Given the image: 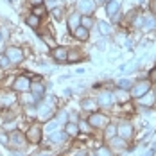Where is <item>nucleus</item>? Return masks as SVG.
<instances>
[{"label": "nucleus", "instance_id": "obj_1", "mask_svg": "<svg viewBox=\"0 0 156 156\" xmlns=\"http://www.w3.org/2000/svg\"><path fill=\"white\" fill-rule=\"evenodd\" d=\"M149 90H151V83H149V81H140V83H136V84L131 88V95L136 97V99H140L142 95H145Z\"/></svg>", "mask_w": 156, "mask_h": 156}, {"label": "nucleus", "instance_id": "obj_2", "mask_svg": "<svg viewBox=\"0 0 156 156\" xmlns=\"http://www.w3.org/2000/svg\"><path fill=\"white\" fill-rule=\"evenodd\" d=\"M88 122L94 126V127H106L108 126V117H104L101 113H92L90 119H88Z\"/></svg>", "mask_w": 156, "mask_h": 156}, {"label": "nucleus", "instance_id": "obj_3", "mask_svg": "<svg viewBox=\"0 0 156 156\" xmlns=\"http://www.w3.org/2000/svg\"><path fill=\"white\" fill-rule=\"evenodd\" d=\"M5 58L9 59L11 63H20L23 59V54H22V50L18 47H9L5 50Z\"/></svg>", "mask_w": 156, "mask_h": 156}, {"label": "nucleus", "instance_id": "obj_4", "mask_svg": "<svg viewBox=\"0 0 156 156\" xmlns=\"http://www.w3.org/2000/svg\"><path fill=\"white\" fill-rule=\"evenodd\" d=\"M13 88L16 92H25V90L31 88V81H29V77H18L13 83Z\"/></svg>", "mask_w": 156, "mask_h": 156}, {"label": "nucleus", "instance_id": "obj_5", "mask_svg": "<svg viewBox=\"0 0 156 156\" xmlns=\"http://www.w3.org/2000/svg\"><path fill=\"white\" fill-rule=\"evenodd\" d=\"M94 2L92 0H81L79 2V11L81 13H84V15H92L94 13Z\"/></svg>", "mask_w": 156, "mask_h": 156}, {"label": "nucleus", "instance_id": "obj_6", "mask_svg": "<svg viewBox=\"0 0 156 156\" xmlns=\"http://www.w3.org/2000/svg\"><path fill=\"white\" fill-rule=\"evenodd\" d=\"M40 135H41V129L38 126H32L31 129L27 131V140L32 142V144H36V142H40Z\"/></svg>", "mask_w": 156, "mask_h": 156}, {"label": "nucleus", "instance_id": "obj_7", "mask_svg": "<svg viewBox=\"0 0 156 156\" xmlns=\"http://www.w3.org/2000/svg\"><path fill=\"white\" fill-rule=\"evenodd\" d=\"M131 135H133V129H131V126L127 124V122H124V124L119 126V136H120V138L127 140Z\"/></svg>", "mask_w": 156, "mask_h": 156}, {"label": "nucleus", "instance_id": "obj_8", "mask_svg": "<svg viewBox=\"0 0 156 156\" xmlns=\"http://www.w3.org/2000/svg\"><path fill=\"white\" fill-rule=\"evenodd\" d=\"M15 101L16 99L13 94H2L0 95V108H9Z\"/></svg>", "mask_w": 156, "mask_h": 156}, {"label": "nucleus", "instance_id": "obj_9", "mask_svg": "<svg viewBox=\"0 0 156 156\" xmlns=\"http://www.w3.org/2000/svg\"><path fill=\"white\" fill-rule=\"evenodd\" d=\"M52 56H54V59L56 61H66L68 59V50L66 48H54V52H52Z\"/></svg>", "mask_w": 156, "mask_h": 156}, {"label": "nucleus", "instance_id": "obj_10", "mask_svg": "<svg viewBox=\"0 0 156 156\" xmlns=\"http://www.w3.org/2000/svg\"><path fill=\"white\" fill-rule=\"evenodd\" d=\"M9 144H11V145H15V147H22V145L25 144V140H23V136H22L18 131H15V133H11Z\"/></svg>", "mask_w": 156, "mask_h": 156}, {"label": "nucleus", "instance_id": "obj_11", "mask_svg": "<svg viewBox=\"0 0 156 156\" xmlns=\"http://www.w3.org/2000/svg\"><path fill=\"white\" fill-rule=\"evenodd\" d=\"M119 7H120V0H111L108 4V7H106V13L108 16H115L119 13Z\"/></svg>", "mask_w": 156, "mask_h": 156}, {"label": "nucleus", "instance_id": "obj_12", "mask_svg": "<svg viewBox=\"0 0 156 156\" xmlns=\"http://www.w3.org/2000/svg\"><path fill=\"white\" fill-rule=\"evenodd\" d=\"M111 101H113L111 94H109V92H102V94L99 95V101H97V102H99L101 106H109V104H111Z\"/></svg>", "mask_w": 156, "mask_h": 156}, {"label": "nucleus", "instance_id": "obj_13", "mask_svg": "<svg viewBox=\"0 0 156 156\" xmlns=\"http://www.w3.org/2000/svg\"><path fill=\"white\" fill-rule=\"evenodd\" d=\"M79 22H81V15L76 13V15H72L68 18V27H70V31H76L79 27Z\"/></svg>", "mask_w": 156, "mask_h": 156}, {"label": "nucleus", "instance_id": "obj_14", "mask_svg": "<svg viewBox=\"0 0 156 156\" xmlns=\"http://www.w3.org/2000/svg\"><path fill=\"white\" fill-rule=\"evenodd\" d=\"M31 92L34 97H41V94L45 92V88H43L41 83H31Z\"/></svg>", "mask_w": 156, "mask_h": 156}, {"label": "nucleus", "instance_id": "obj_15", "mask_svg": "<svg viewBox=\"0 0 156 156\" xmlns=\"http://www.w3.org/2000/svg\"><path fill=\"white\" fill-rule=\"evenodd\" d=\"M140 102L144 104V106H151V104L154 102V94L147 92L145 95H142V97H140Z\"/></svg>", "mask_w": 156, "mask_h": 156}, {"label": "nucleus", "instance_id": "obj_16", "mask_svg": "<svg viewBox=\"0 0 156 156\" xmlns=\"http://www.w3.org/2000/svg\"><path fill=\"white\" fill-rule=\"evenodd\" d=\"M74 34H76L77 40H88V29H84L83 25H79L77 29L74 31Z\"/></svg>", "mask_w": 156, "mask_h": 156}, {"label": "nucleus", "instance_id": "obj_17", "mask_svg": "<svg viewBox=\"0 0 156 156\" xmlns=\"http://www.w3.org/2000/svg\"><path fill=\"white\" fill-rule=\"evenodd\" d=\"M65 138H66V133H59V131H58V133H52V135H50V140L54 142V144H61V142L65 140Z\"/></svg>", "mask_w": 156, "mask_h": 156}, {"label": "nucleus", "instance_id": "obj_18", "mask_svg": "<svg viewBox=\"0 0 156 156\" xmlns=\"http://www.w3.org/2000/svg\"><path fill=\"white\" fill-rule=\"evenodd\" d=\"M99 32H101L102 36H108L109 32H111V27H109L106 22H101V23H99Z\"/></svg>", "mask_w": 156, "mask_h": 156}, {"label": "nucleus", "instance_id": "obj_19", "mask_svg": "<svg viewBox=\"0 0 156 156\" xmlns=\"http://www.w3.org/2000/svg\"><path fill=\"white\" fill-rule=\"evenodd\" d=\"M95 108H97V102L92 101V99H88V101L83 102V109H86V111H94Z\"/></svg>", "mask_w": 156, "mask_h": 156}, {"label": "nucleus", "instance_id": "obj_20", "mask_svg": "<svg viewBox=\"0 0 156 156\" xmlns=\"http://www.w3.org/2000/svg\"><path fill=\"white\" fill-rule=\"evenodd\" d=\"M77 131H79V127L74 122H68L66 124V135H72L74 136V135H77Z\"/></svg>", "mask_w": 156, "mask_h": 156}, {"label": "nucleus", "instance_id": "obj_21", "mask_svg": "<svg viewBox=\"0 0 156 156\" xmlns=\"http://www.w3.org/2000/svg\"><path fill=\"white\" fill-rule=\"evenodd\" d=\"M81 25H83L84 29H90V27H92V18H90V16H83V18H81Z\"/></svg>", "mask_w": 156, "mask_h": 156}, {"label": "nucleus", "instance_id": "obj_22", "mask_svg": "<svg viewBox=\"0 0 156 156\" xmlns=\"http://www.w3.org/2000/svg\"><path fill=\"white\" fill-rule=\"evenodd\" d=\"M115 131H117V129H115V124H108L106 126V138H111V136L115 135Z\"/></svg>", "mask_w": 156, "mask_h": 156}, {"label": "nucleus", "instance_id": "obj_23", "mask_svg": "<svg viewBox=\"0 0 156 156\" xmlns=\"http://www.w3.org/2000/svg\"><path fill=\"white\" fill-rule=\"evenodd\" d=\"M32 15H34V16H41V15H45V7H43V5H36V7L32 9Z\"/></svg>", "mask_w": 156, "mask_h": 156}, {"label": "nucleus", "instance_id": "obj_24", "mask_svg": "<svg viewBox=\"0 0 156 156\" xmlns=\"http://www.w3.org/2000/svg\"><path fill=\"white\" fill-rule=\"evenodd\" d=\"M81 59V54L76 52V50H72V52H68V61H79Z\"/></svg>", "mask_w": 156, "mask_h": 156}, {"label": "nucleus", "instance_id": "obj_25", "mask_svg": "<svg viewBox=\"0 0 156 156\" xmlns=\"http://www.w3.org/2000/svg\"><path fill=\"white\" fill-rule=\"evenodd\" d=\"M27 23H29L31 27H34V29H36V27H38V16L31 15L29 18H27Z\"/></svg>", "mask_w": 156, "mask_h": 156}, {"label": "nucleus", "instance_id": "obj_26", "mask_svg": "<svg viewBox=\"0 0 156 156\" xmlns=\"http://www.w3.org/2000/svg\"><path fill=\"white\" fill-rule=\"evenodd\" d=\"M58 124H59L58 120H52V122H48V124L45 126V131H48V133H50V131H54V129L58 127Z\"/></svg>", "mask_w": 156, "mask_h": 156}, {"label": "nucleus", "instance_id": "obj_27", "mask_svg": "<svg viewBox=\"0 0 156 156\" xmlns=\"http://www.w3.org/2000/svg\"><path fill=\"white\" fill-rule=\"evenodd\" d=\"M119 86L120 88H131V81L129 79H122V81H119Z\"/></svg>", "mask_w": 156, "mask_h": 156}, {"label": "nucleus", "instance_id": "obj_28", "mask_svg": "<svg viewBox=\"0 0 156 156\" xmlns=\"http://www.w3.org/2000/svg\"><path fill=\"white\" fill-rule=\"evenodd\" d=\"M111 144H113V147H122L124 145V138H113Z\"/></svg>", "mask_w": 156, "mask_h": 156}, {"label": "nucleus", "instance_id": "obj_29", "mask_svg": "<svg viewBox=\"0 0 156 156\" xmlns=\"http://www.w3.org/2000/svg\"><path fill=\"white\" fill-rule=\"evenodd\" d=\"M48 111H50V109H48L47 104H45V106H41V108H40V117H47Z\"/></svg>", "mask_w": 156, "mask_h": 156}, {"label": "nucleus", "instance_id": "obj_30", "mask_svg": "<svg viewBox=\"0 0 156 156\" xmlns=\"http://www.w3.org/2000/svg\"><path fill=\"white\" fill-rule=\"evenodd\" d=\"M97 156H111V154H109V151L106 147H101V149L97 151Z\"/></svg>", "mask_w": 156, "mask_h": 156}, {"label": "nucleus", "instance_id": "obj_31", "mask_svg": "<svg viewBox=\"0 0 156 156\" xmlns=\"http://www.w3.org/2000/svg\"><path fill=\"white\" fill-rule=\"evenodd\" d=\"M145 29H151L153 27V18H145V23H144Z\"/></svg>", "mask_w": 156, "mask_h": 156}, {"label": "nucleus", "instance_id": "obj_32", "mask_svg": "<svg viewBox=\"0 0 156 156\" xmlns=\"http://www.w3.org/2000/svg\"><path fill=\"white\" fill-rule=\"evenodd\" d=\"M66 120V113L65 111H59V115H58V122H65Z\"/></svg>", "mask_w": 156, "mask_h": 156}, {"label": "nucleus", "instance_id": "obj_33", "mask_svg": "<svg viewBox=\"0 0 156 156\" xmlns=\"http://www.w3.org/2000/svg\"><path fill=\"white\" fill-rule=\"evenodd\" d=\"M0 142H2V144H9V140H7V135H5V133H0Z\"/></svg>", "mask_w": 156, "mask_h": 156}, {"label": "nucleus", "instance_id": "obj_34", "mask_svg": "<svg viewBox=\"0 0 156 156\" xmlns=\"http://www.w3.org/2000/svg\"><path fill=\"white\" fill-rule=\"evenodd\" d=\"M7 63H9L7 58H0V66H7Z\"/></svg>", "mask_w": 156, "mask_h": 156}, {"label": "nucleus", "instance_id": "obj_35", "mask_svg": "<svg viewBox=\"0 0 156 156\" xmlns=\"http://www.w3.org/2000/svg\"><path fill=\"white\" fill-rule=\"evenodd\" d=\"M61 9H58V7H56V9H54V16H56V18H59V16H61Z\"/></svg>", "mask_w": 156, "mask_h": 156}, {"label": "nucleus", "instance_id": "obj_36", "mask_svg": "<svg viewBox=\"0 0 156 156\" xmlns=\"http://www.w3.org/2000/svg\"><path fill=\"white\" fill-rule=\"evenodd\" d=\"M119 101H126V99H127V95H124V92H119Z\"/></svg>", "mask_w": 156, "mask_h": 156}, {"label": "nucleus", "instance_id": "obj_37", "mask_svg": "<svg viewBox=\"0 0 156 156\" xmlns=\"http://www.w3.org/2000/svg\"><path fill=\"white\" fill-rule=\"evenodd\" d=\"M151 79H153V81H156V68H153V70H151Z\"/></svg>", "mask_w": 156, "mask_h": 156}, {"label": "nucleus", "instance_id": "obj_38", "mask_svg": "<svg viewBox=\"0 0 156 156\" xmlns=\"http://www.w3.org/2000/svg\"><path fill=\"white\" fill-rule=\"evenodd\" d=\"M153 154H154V149H149L145 154H142V156H153Z\"/></svg>", "mask_w": 156, "mask_h": 156}, {"label": "nucleus", "instance_id": "obj_39", "mask_svg": "<svg viewBox=\"0 0 156 156\" xmlns=\"http://www.w3.org/2000/svg\"><path fill=\"white\" fill-rule=\"evenodd\" d=\"M32 4H34V7H36V5H40V4H41V2H43V0H31Z\"/></svg>", "mask_w": 156, "mask_h": 156}, {"label": "nucleus", "instance_id": "obj_40", "mask_svg": "<svg viewBox=\"0 0 156 156\" xmlns=\"http://www.w3.org/2000/svg\"><path fill=\"white\" fill-rule=\"evenodd\" d=\"M79 127H81V129H84V131H88V126L84 124V122H81V126H79Z\"/></svg>", "mask_w": 156, "mask_h": 156}, {"label": "nucleus", "instance_id": "obj_41", "mask_svg": "<svg viewBox=\"0 0 156 156\" xmlns=\"http://www.w3.org/2000/svg\"><path fill=\"white\" fill-rule=\"evenodd\" d=\"M47 4L48 5H56V0H47Z\"/></svg>", "mask_w": 156, "mask_h": 156}, {"label": "nucleus", "instance_id": "obj_42", "mask_svg": "<svg viewBox=\"0 0 156 156\" xmlns=\"http://www.w3.org/2000/svg\"><path fill=\"white\" fill-rule=\"evenodd\" d=\"M97 2H104V0H97Z\"/></svg>", "mask_w": 156, "mask_h": 156}, {"label": "nucleus", "instance_id": "obj_43", "mask_svg": "<svg viewBox=\"0 0 156 156\" xmlns=\"http://www.w3.org/2000/svg\"><path fill=\"white\" fill-rule=\"evenodd\" d=\"M0 41H2V38H0Z\"/></svg>", "mask_w": 156, "mask_h": 156}]
</instances>
